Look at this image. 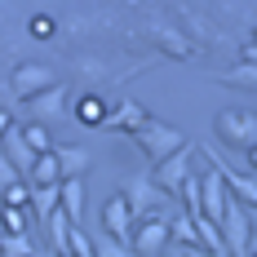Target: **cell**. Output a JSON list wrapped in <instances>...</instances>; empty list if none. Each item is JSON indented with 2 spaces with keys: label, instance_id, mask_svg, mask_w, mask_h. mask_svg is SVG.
Listing matches in <instances>:
<instances>
[{
  "label": "cell",
  "instance_id": "1",
  "mask_svg": "<svg viewBox=\"0 0 257 257\" xmlns=\"http://www.w3.org/2000/svg\"><path fill=\"white\" fill-rule=\"evenodd\" d=\"M133 138H138V147H142V151L151 155L155 164H160V160H169L173 151H182V147H191L182 128H173V124H160V120H147V124L138 128Z\"/></svg>",
  "mask_w": 257,
  "mask_h": 257
},
{
  "label": "cell",
  "instance_id": "2",
  "mask_svg": "<svg viewBox=\"0 0 257 257\" xmlns=\"http://www.w3.org/2000/svg\"><path fill=\"white\" fill-rule=\"evenodd\" d=\"M173 244V231H169V222L160 217V213H147V217H138V226H133V239H128V248L138 257H164V248Z\"/></svg>",
  "mask_w": 257,
  "mask_h": 257
},
{
  "label": "cell",
  "instance_id": "3",
  "mask_svg": "<svg viewBox=\"0 0 257 257\" xmlns=\"http://www.w3.org/2000/svg\"><path fill=\"white\" fill-rule=\"evenodd\" d=\"M58 80H53V71L45 67V62H18L14 67V76H9V93L14 98H23V102H36L45 89H53Z\"/></svg>",
  "mask_w": 257,
  "mask_h": 257
},
{
  "label": "cell",
  "instance_id": "4",
  "mask_svg": "<svg viewBox=\"0 0 257 257\" xmlns=\"http://www.w3.org/2000/svg\"><path fill=\"white\" fill-rule=\"evenodd\" d=\"M191 155H195V147H182V151H173L169 160L155 164L151 182L164 191V195H182V182H186V173H191Z\"/></svg>",
  "mask_w": 257,
  "mask_h": 257
},
{
  "label": "cell",
  "instance_id": "5",
  "mask_svg": "<svg viewBox=\"0 0 257 257\" xmlns=\"http://www.w3.org/2000/svg\"><path fill=\"white\" fill-rule=\"evenodd\" d=\"M133 226H138V217H133L128 200H124V195H111V200L102 204V231L111 235V239L128 244V239H133Z\"/></svg>",
  "mask_w": 257,
  "mask_h": 257
},
{
  "label": "cell",
  "instance_id": "6",
  "mask_svg": "<svg viewBox=\"0 0 257 257\" xmlns=\"http://www.w3.org/2000/svg\"><path fill=\"white\" fill-rule=\"evenodd\" d=\"M217 133H222V142H235V147H253L257 142V115L248 111H222L217 115Z\"/></svg>",
  "mask_w": 257,
  "mask_h": 257
},
{
  "label": "cell",
  "instance_id": "7",
  "mask_svg": "<svg viewBox=\"0 0 257 257\" xmlns=\"http://www.w3.org/2000/svg\"><path fill=\"white\" fill-rule=\"evenodd\" d=\"M200 182H204V217L222 226V217H226V204H231V191H226V182L217 178L213 169H208Z\"/></svg>",
  "mask_w": 257,
  "mask_h": 257
},
{
  "label": "cell",
  "instance_id": "8",
  "mask_svg": "<svg viewBox=\"0 0 257 257\" xmlns=\"http://www.w3.org/2000/svg\"><path fill=\"white\" fill-rule=\"evenodd\" d=\"M0 147L9 151V160H14V164H18V173H31V169H36V151L27 147L23 128H9V133L0 138Z\"/></svg>",
  "mask_w": 257,
  "mask_h": 257
},
{
  "label": "cell",
  "instance_id": "9",
  "mask_svg": "<svg viewBox=\"0 0 257 257\" xmlns=\"http://www.w3.org/2000/svg\"><path fill=\"white\" fill-rule=\"evenodd\" d=\"M128 208H133V217H147V213H151V204L155 200H160V191H155V182L151 178H133L128 182Z\"/></svg>",
  "mask_w": 257,
  "mask_h": 257
},
{
  "label": "cell",
  "instance_id": "10",
  "mask_svg": "<svg viewBox=\"0 0 257 257\" xmlns=\"http://www.w3.org/2000/svg\"><path fill=\"white\" fill-rule=\"evenodd\" d=\"M147 120H151V115H147L138 102H120L111 115H106V124H102V128H124V133H138Z\"/></svg>",
  "mask_w": 257,
  "mask_h": 257
},
{
  "label": "cell",
  "instance_id": "11",
  "mask_svg": "<svg viewBox=\"0 0 257 257\" xmlns=\"http://www.w3.org/2000/svg\"><path fill=\"white\" fill-rule=\"evenodd\" d=\"M53 155H58L62 178H80V173L89 169V151H84V147H53Z\"/></svg>",
  "mask_w": 257,
  "mask_h": 257
},
{
  "label": "cell",
  "instance_id": "12",
  "mask_svg": "<svg viewBox=\"0 0 257 257\" xmlns=\"http://www.w3.org/2000/svg\"><path fill=\"white\" fill-rule=\"evenodd\" d=\"M31 208H36V217L49 222L53 208H62V182L58 186H31Z\"/></svg>",
  "mask_w": 257,
  "mask_h": 257
},
{
  "label": "cell",
  "instance_id": "13",
  "mask_svg": "<svg viewBox=\"0 0 257 257\" xmlns=\"http://www.w3.org/2000/svg\"><path fill=\"white\" fill-rule=\"evenodd\" d=\"M62 182V169H58V155L45 151L36 155V169H31V186H58Z\"/></svg>",
  "mask_w": 257,
  "mask_h": 257
},
{
  "label": "cell",
  "instance_id": "14",
  "mask_svg": "<svg viewBox=\"0 0 257 257\" xmlns=\"http://www.w3.org/2000/svg\"><path fill=\"white\" fill-rule=\"evenodd\" d=\"M62 213L80 226V213H84V186H80V178H62Z\"/></svg>",
  "mask_w": 257,
  "mask_h": 257
},
{
  "label": "cell",
  "instance_id": "15",
  "mask_svg": "<svg viewBox=\"0 0 257 257\" xmlns=\"http://www.w3.org/2000/svg\"><path fill=\"white\" fill-rule=\"evenodd\" d=\"M0 231H9V235H31V208L0 204Z\"/></svg>",
  "mask_w": 257,
  "mask_h": 257
},
{
  "label": "cell",
  "instance_id": "16",
  "mask_svg": "<svg viewBox=\"0 0 257 257\" xmlns=\"http://www.w3.org/2000/svg\"><path fill=\"white\" fill-rule=\"evenodd\" d=\"M71 120H80V124H106V102L98 93H84L76 102V115H71Z\"/></svg>",
  "mask_w": 257,
  "mask_h": 257
},
{
  "label": "cell",
  "instance_id": "17",
  "mask_svg": "<svg viewBox=\"0 0 257 257\" xmlns=\"http://www.w3.org/2000/svg\"><path fill=\"white\" fill-rule=\"evenodd\" d=\"M178 200L191 208V217H200V213H204V182L195 178V173H186V182H182V195H178Z\"/></svg>",
  "mask_w": 257,
  "mask_h": 257
},
{
  "label": "cell",
  "instance_id": "18",
  "mask_svg": "<svg viewBox=\"0 0 257 257\" xmlns=\"http://www.w3.org/2000/svg\"><path fill=\"white\" fill-rule=\"evenodd\" d=\"M0 257H36L31 235H9V231H0Z\"/></svg>",
  "mask_w": 257,
  "mask_h": 257
},
{
  "label": "cell",
  "instance_id": "19",
  "mask_svg": "<svg viewBox=\"0 0 257 257\" xmlns=\"http://www.w3.org/2000/svg\"><path fill=\"white\" fill-rule=\"evenodd\" d=\"M36 111H40V115H62V111H67V93H62V84L45 89V93L36 98Z\"/></svg>",
  "mask_w": 257,
  "mask_h": 257
},
{
  "label": "cell",
  "instance_id": "20",
  "mask_svg": "<svg viewBox=\"0 0 257 257\" xmlns=\"http://www.w3.org/2000/svg\"><path fill=\"white\" fill-rule=\"evenodd\" d=\"M67 257H98V244H93L89 235L80 231V226H71V239H67Z\"/></svg>",
  "mask_w": 257,
  "mask_h": 257
},
{
  "label": "cell",
  "instance_id": "21",
  "mask_svg": "<svg viewBox=\"0 0 257 257\" xmlns=\"http://www.w3.org/2000/svg\"><path fill=\"white\" fill-rule=\"evenodd\" d=\"M23 138H27V147H31L36 155L53 151V138H49V128H45V124H27V128H23Z\"/></svg>",
  "mask_w": 257,
  "mask_h": 257
},
{
  "label": "cell",
  "instance_id": "22",
  "mask_svg": "<svg viewBox=\"0 0 257 257\" xmlns=\"http://www.w3.org/2000/svg\"><path fill=\"white\" fill-rule=\"evenodd\" d=\"M169 231H173V239H178L182 248L200 244V235H195V222H191V217H173V222H169Z\"/></svg>",
  "mask_w": 257,
  "mask_h": 257
},
{
  "label": "cell",
  "instance_id": "23",
  "mask_svg": "<svg viewBox=\"0 0 257 257\" xmlns=\"http://www.w3.org/2000/svg\"><path fill=\"white\" fill-rule=\"evenodd\" d=\"M0 204H14V208H31V182H18V186L0 191Z\"/></svg>",
  "mask_w": 257,
  "mask_h": 257
},
{
  "label": "cell",
  "instance_id": "24",
  "mask_svg": "<svg viewBox=\"0 0 257 257\" xmlns=\"http://www.w3.org/2000/svg\"><path fill=\"white\" fill-rule=\"evenodd\" d=\"M93 244H98V257H138L133 248H128V244H120V239H111L106 231H102V239H93Z\"/></svg>",
  "mask_w": 257,
  "mask_h": 257
},
{
  "label": "cell",
  "instance_id": "25",
  "mask_svg": "<svg viewBox=\"0 0 257 257\" xmlns=\"http://www.w3.org/2000/svg\"><path fill=\"white\" fill-rule=\"evenodd\" d=\"M23 182V173H18V164L9 160V155L0 151V191H9V186H18Z\"/></svg>",
  "mask_w": 257,
  "mask_h": 257
},
{
  "label": "cell",
  "instance_id": "26",
  "mask_svg": "<svg viewBox=\"0 0 257 257\" xmlns=\"http://www.w3.org/2000/svg\"><path fill=\"white\" fill-rule=\"evenodd\" d=\"M226 84H257V71L253 67H235V71H226Z\"/></svg>",
  "mask_w": 257,
  "mask_h": 257
},
{
  "label": "cell",
  "instance_id": "27",
  "mask_svg": "<svg viewBox=\"0 0 257 257\" xmlns=\"http://www.w3.org/2000/svg\"><path fill=\"white\" fill-rule=\"evenodd\" d=\"M31 36H40V40H45V36H53V18H49V14L31 18Z\"/></svg>",
  "mask_w": 257,
  "mask_h": 257
},
{
  "label": "cell",
  "instance_id": "28",
  "mask_svg": "<svg viewBox=\"0 0 257 257\" xmlns=\"http://www.w3.org/2000/svg\"><path fill=\"white\" fill-rule=\"evenodd\" d=\"M182 257H217V253H208L204 244H191V248H182Z\"/></svg>",
  "mask_w": 257,
  "mask_h": 257
},
{
  "label": "cell",
  "instance_id": "29",
  "mask_svg": "<svg viewBox=\"0 0 257 257\" xmlns=\"http://www.w3.org/2000/svg\"><path fill=\"white\" fill-rule=\"evenodd\" d=\"M244 164H248V169H253V173H257V142H253V147H248V151H244Z\"/></svg>",
  "mask_w": 257,
  "mask_h": 257
},
{
  "label": "cell",
  "instance_id": "30",
  "mask_svg": "<svg viewBox=\"0 0 257 257\" xmlns=\"http://www.w3.org/2000/svg\"><path fill=\"white\" fill-rule=\"evenodd\" d=\"M9 128H14V124H9V111H0V138H5Z\"/></svg>",
  "mask_w": 257,
  "mask_h": 257
},
{
  "label": "cell",
  "instance_id": "31",
  "mask_svg": "<svg viewBox=\"0 0 257 257\" xmlns=\"http://www.w3.org/2000/svg\"><path fill=\"white\" fill-rule=\"evenodd\" d=\"M244 58H248V67H257V49H248V53H244Z\"/></svg>",
  "mask_w": 257,
  "mask_h": 257
},
{
  "label": "cell",
  "instance_id": "32",
  "mask_svg": "<svg viewBox=\"0 0 257 257\" xmlns=\"http://www.w3.org/2000/svg\"><path fill=\"white\" fill-rule=\"evenodd\" d=\"M49 257H62V253H49Z\"/></svg>",
  "mask_w": 257,
  "mask_h": 257
},
{
  "label": "cell",
  "instance_id": "33",
  "mask_svg": "<svg viewBox=\"0 0 257 257\" xmlns=\"http://www.w3.org/2000/svg\"><path fill=\"white\" fill-rule=\"evenodd\" d=\"M253 257H257V248H253Z\"/></svg>",
  "mask_w": 257,
  "mask_h": 257
},
{
  "label": "cell",
  "instance_id": "34",
  "mask_svg": "<svg viewBox=\"0 0 257 257\" xmlns=\"http://www.w3.org/2000/svg\"><path fill=\"white\" fill-rule=\"evenodd\" d=\"M178 257H182V253H178Z\"/></svg>",
  "mask_w": 257,
  "mask_h": 257
}]
</instances>
